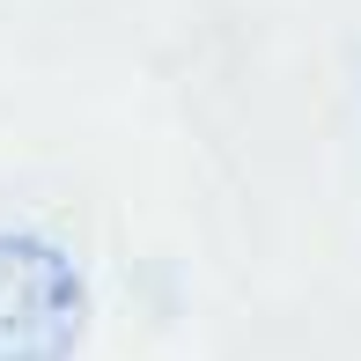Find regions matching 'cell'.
Segmentation results:
<instances>
[{
  "label": "cell",
  "mask_w": 361,
  "mask_h": 361,
  "mask_svg": "<svg viewBox=\"0 0 361 361\" xmlns=\"http://www.w3.org/2000/svg\"><path fill=\"white\" fill-rule=\"evenodd\" d=\"M89 332V281L67 243L0 228V361H74Z\"/></svg>",
  "instance_id": "cell-1"
}]
</instances>
